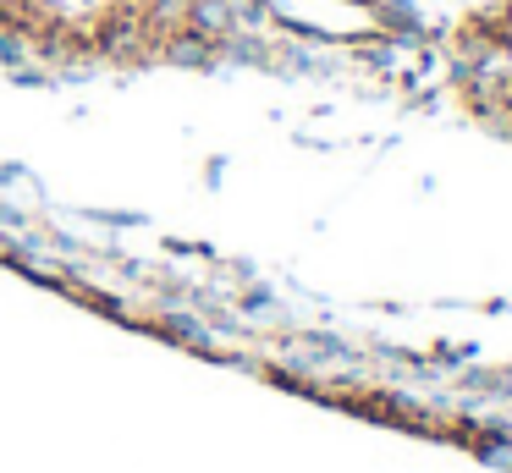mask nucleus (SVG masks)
Here are the masks:
<instances>
[{"label": "nucleus", "instance_id": "obj_1", "mask_svg": "<svg viewBox=\"0 0 512 473\" xmlns=\"http://www.w3.org/2000/svg\"><path fill=\"white\" fill-rule=\"evenodd\" d=\"M0 55L45 77L254 61L232 0H0Z\"/></svg>", "mask_w": 512, "mask_h": 473}, {"label": "nucleus", "instance_id": "obj_2", "mask_svg": "<svg viewBox=\"0 0 512 473\" xmlns=\"http://www.w3.org/2000/svg\"><path fill=\"white\" fill-rule=\"evenodd\" d=\"M259 55L320 61H397L419 44L402 0H232Z\"/></svg>", "mask_w": 512, "mask_h": 473}, {"label": "nucleus", "instance_id": "obj_3", "mask_svg": "<svg viewBox=\"0 0 512 473\" xmlns=\"http://www.w3.org/2000/svg\"><path fill=\"white\" fill-rule=\"evenodd\" d=\"M452 77L479 116L512 127V50H501V44H490V39L463 28L452 44Z\"/></svg>", "mask_w": 512, "mask_h": 473}, {"label": "nucleus", "instance_id": "obj_4", "mask_svg": "<svg viewBox=\"0 0 512 473\" xmlns=\"http://www.w3.org/2000/svg\"><path fill=\"white\" fill-rule=\"evenodd\" d=\"M463 28L490 39V44H501V50H512V0H479Z\"/></svg>", "mask_w": 512, "mask_h": 473}]
</instances>
